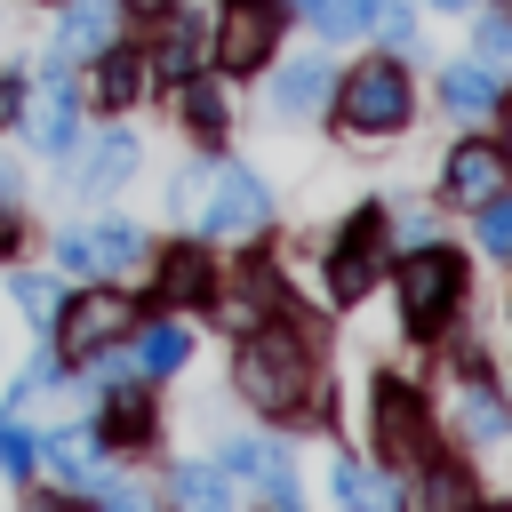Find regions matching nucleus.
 Listing matches in <instances>:
<instances>
[{
	"mask_svg": "<svg viewBox=\"0 0 512 512\" xmlns=\"http://www.w3.org/2000/svg\"><path fill=\"white\" fill-rule=\"evenodd\" d=\"M232 384L264 408V416H312L320 408V384H312V352L288 336V328H256L232 360Z\"/></svg>",
	"mask_w": 512,
	"mask_h": 512,
	"instance_id": "nucleus-1",
	"label": "nucleus"
},
{
	"mask_svg": "<svg viewBox=\"0 0 512 512\" xmlns=\"http://www.w3.org/2000/svg\"><path fill=\"white\" fill-rule=\"evenodd\" d=\"M408 72L392 64V56H368V64H352V80L336 88V120L352 128V136H392V128H408Z\"/></svg>",
	"mask_w": 512,
	"mask_h": 512,
	"instance_id": "nucleus-2",
	"label": "nucleus"
},
{
	"mask_svg": "<svg viewBox=\"0 0 512 512\" xmlns=\"http://www.w3.org/2000/svg\"><path fill=\"white\" fill-rule=\"evenodd\" d=\"M456 296H464V256L424 240V248L400 264V312H408V328H440Z\"/></svg>",
	"mask_w": 512,
	"mask_h": 512,
	"instance_id": "nucleus-3",
	"label": "nucleus"
},
{
	"mask_svg": "<svg viewBox=\"0 0 512 512\" xmlns=\"http://www.w3.org/2000/svg\"><path fill=\"white\" fill-rule=\"evenodd\" d=\"M280 24H288V0H224V24H216V64H224V72H256V64H272Z\"/></svg>",
	"mask_w": 512,
	"mask_h": 512,
	"instance_id": "nucleus-4",
	"label": "nucleus"
},
{
	"mask_svg": "<svg viewBox=\"0 0 512 512\" xmlns=\"http://www.w3.org/2000/svg\"><path fill=\"white\" fill-rule=\"evenodd\" d=\"M376 456H384V464H424V456H432L424 400H416V384H400V376L376 384Z\"/></svg>",
	"mask_w": 512,
	"mask_h": 512,
	"instance_id": "nucleus-5",
	"label": "nucleus"
},
{
	"mask_svg": "<svg viewBox=\"0 0 512 512\" xmlns=\"http://www.w3.org/2000/svg\"><path fill=\"white\" fill-rule=\"evenodd\" d=\"M376 272H384V216L360 208V216L336 232V248H328V288H336L344 304H360V296L376 288Z\"/></svg>",
	"mask_w": 512,
	"mask_h": 512,
	"instance_id": "nucleus-6",
	"label": "nucleus"
},
{
	"mask_svg": "<svg viewBox=\"0 0 512 512\" xmlns=\"http://www.w3.org/2000/svg\"><path fill=\"white\" fill-rule=\"evenodd\" d=\"M128 328H136V304L112 296V288H96V296H80V304L56 312V344H64V360H88L96 344H112V336H128Z\"/></svg>",
	"mask_w": 512,
	"mask_h": 512,
	"instance_id": "nucleus-7",
	"label": "nucleus"
},
{
	"mask_svg": "<svg viewBox=\"0 0 512 512\" xmlns=\"http://www.w3.org/2000/svg\"><path fill=\"white\" fill-rule=\"evenodd\" d=\"M56 256H64V272H128V264L144 256V232H136V224L64 232V240H56Z\"/></svg>",
	"mask_w": 512,
	"mask_h": 512,
	"instance_id": "nucleus-8",
	"label": "nucleus"
},
{
	"mask_svg": "<svg viewBox=\"0 0 512 512\" xmlns=\"http://www.w3.org/2000/svg\"><path fill=\"white\" fill-rule=\"evenodd\" d=\"M264 216H272V200H264V184H256L248 168H224L216 192H208V208H200L208 232H256Z\"/></svg>",
	"mask_w": 512,
	"mask_h": 512,
	"instance_id": "nucleus-9",
	"label": "nucleus"
},
{
	"mask_svg": "<svg viewBox=\"0 0 512 512\" xmlns=\"http://www.w3.org/2000/svg\"><path fill=\"white\" fill-rule=\"evenodd\" d=\"M72 136H80V96H72V64H56L40 80V104H32V144L40 152H72Z\"/></svg>",
	"mask_w": 512,
	"mask_h": 512,
	"instance_id": "nucleus-10",
	"label": "nucleus"
},
{
	"mask_svg": "<svg viewBox=\"0 0 512 512\" xmlns=\"http://www.w3.org/2000/svg\"><path fill=\"white\" fill-rule=\"evenodd\" d=\"M504 176H512L504 144H480V136H472V144L448 152V200H472V208H480L488 192H504Z\"/></svg>",
	"mask_w": 512,
	"mask_h": 512,
	"instance_id": "nucleus-11",
	"label": "nucleus"
},
{
	"mask_svg": "<svg viewBox=\"0 0 512 512\" xmlns=\"http://www.w3.org/2000/svg\"><path fill=\"white\" fill-rule=\"evenodd\" d=\"M224 472L256 480L272 504H296V472H288V456H280L272 440H224Z\"/></svg>",
	"mask_w": 512,
	"mask_h": 512,
	"instance_id": "nucleus-12",
	"label": "nucleus"
},
{
	"mask_svg": "<svg viewBox=\"0 0 512 512\" xmlns=\"http://www.w3.org/2000/svg\"><path fill=\"white\" fill-rule=\"evenodd\" d=\"M208 288H216L208 248H160V296H168V304H200Z\"/></svg>",
	"mask_w": 512,
	"mask_h": 512,
	"instance_id": "nucleus-13",
	"label": "nucleus"
},
{
	"mask_svg": "<svg viewBox=\"0 0 512 512\" xmlns=\"http://www.w3.org/2000/svg\"><path fill=\"white\" fill-rule=\"evenodd\" d=\"M144 80H152V64H144L136 48H104V56H96V104H112V112H120V104H136V96H144Z\"/></svg>",
	"mask_w": 512,
	"mask_h": 512,
	"instance_id": "nucleus-14",
	"label": "nucleus"
},
{
	"mask_svg": "<svg viewBox=\"0 0 512 512\" xmlns=\"http://www.w3.org/2000/svg\"><path fill=\"white\" fill-rule=\"evenodd\" d=\"M320 96H328V64L320 56H296V64L272 72V112H320Z\"/></svg>",
	"mask_w": 512,
	"mask_h": 512,
	"instance_id": "nucleus-15",
	"label": "nucleus"
},
{
	"mask_svg": "<svg viewBox=\"0 0 512 512\" xmlns=\"http://www.w3.org/2000/svg\"><path fill=\"white\" fill-rule=\"evenodd\" d=\"M104 32H112V0H72V16L56 32V64H80L88 48H104Z\"/></svg>",
	"mask_w": 512,
	"mask_h": 512,
	"instance_id": "nucleus-16",
	"label": "nucleus"
},
{
	"mask_svg": "<svg viewBox=\"0 0 512 512\" xmlns=\"http://www.w3.org/2000/svg\"><path fill=\"white\" fill-rule=\"evenodd\" d=\"M440 104L448 112H496V72L488 64H448L440 72Z\"/></svg>",
	"mask_w": 512,
	"mask_h": 512,
	"instance_id": "nucleus-17",
	"label": "nucleus"
},
{
	"mask_svg": "<svg viewBox=\"0 0 512 512\" xmlns=\"http://www.w3.org/2000/svg\"><path fill=\"white\" fill-rule=\"evenodd\" d=\"M192 56H200V24L192 16H168L160 24V40H152V56L144 64H160L168 80H192Z\"/></svg>",
	"mask_w": 512,
	"mask_h": 512,
	"instance_id": "nucleus-18",
	"label": "nucleus"
},
{
	"mask_svg": "<svg viewBox=\"0 0 512 512\" xmlns=\"http://www.w3.org/2000/svg\"><path fill=\"white\" fill-rule=\"evenodd\" d=\"M128 168H136V144H128V136H120V128H104V136H96V152H88V168H80V176H88V192H112V184H120V176H128Z\"/></svg>",
	"mask_w": 512,
	"mask_h": 512,
	"instance_id": "nucleus-19",
	"label": "nucleus"
},
{
	"mask_svg": "<svg viewBox=\"0 0 512 512\" xmlns=\"http://www.w3.org/2000/svg\"><path fill=\"white\" fill-rule=\"evenodd\" d=\"M368 8H376V0H304L312 32H328V40H352V32H368Z\"/></svg>",
	"mask_w": 512,
	"mask_h": 512,
	"instance_id": "nucleus-20",
	"label": "nucleus"
},
{
	"mask_svg": "<svg viewBox=\"0 0 512 512\" xmlns=\"http://www.w3.org/2000/svg\"><path fill=\"white\" fill-rule=\"evenodd\" d=\"M104 416H112V432H120V440H144V424H152V400H144V384H112Z\"/></svg>",
	"mask_w": 512,
	"mask_h": 512,
	"instance_id": "nucleus-21",
	"label": "nucleus"
},
{
	"mask_svg": "<svg viewBox=\"0 0 512 512\" xmlns=\"http://www.w3.org/2000/svg\"><path fill=\"white\" fill-rule=\"evenodd\" d=\"M184 120H192V136H224V96H216V80H184Z\"/></svg>",
	"mask_w": 512,
	"mask_h": 512,
	"instance_id": "nucleus-22",
	"label": "nucleus"
},
{
	"mask_svg": "<svg viewBox=\"0 0 512 512\" xmlns=\"http://www.w3.org/2000/svg\"><path fill=\"white\" fill-rule=\"evenodd\" d=\"M40 456H48V464H56L72 488H96V472H104V464L88 456V440H40Z\"/></svg>",
	"mask_w": 512,
	"mask_h": 512,
	"instance_id": "nucleus-23",
	"label": "nucleus"
},
{
	"mask_svg": "<svg viewBox=\"0 0 512 512\" xmlns=\"http://www.w3.org/2000/svg\"><path fill=\"white\" fill-rule=\"evenodd\" d=\"M480 248L512 264V192H488L480 200Z\"/></svg>",
	"mask_w": 512,
	"mask_h": 512,
	"instance_id": "nucleus-24",
	"label": "nucleus"
},
{
	"mask_svg": "<svg viewBox=\"0 0 512 512\" xmlns=\"http://www.w3.org/2000/svg\"><path fill=\"white\" fill-rule=\"evenodd\" d=\"M8 296H16L32 320H56V312H64V296H56V280H48V272H16V280H8Z\"/></svg>",
	"mask_w": 512,
	"mask_h": 512,
	"instance_id": "nucleus-25",
	"label": "nucleus"
},
{
	"mask_svg": "<svg viewBox=\"0 0 512 512\" xmlns=\"http://www.w3.org/2000/svg\"><path fill=\"white\" fill-rule=\"evenodd\" d=\"M464 432H480V440H496V432H512V408L488 392V384H472V400H464Z\"/></svg>",
	"mask_w": 512,
	"mask_h": 512,
	"instance_id": "nucleus-26",
	"label": "nucleus"
},
{
	"mask_svg": "<svg viewBox=\"0 0 512 512\" xmlns=\"http://www.w3.org/2000/svg\"><path fill=\"white\" fill-rule=\"evenodd\" d=\"M176 496L200 504V512H216V504H224V472H208V464H176Z\"/></svg>",
	"mask_w": 512,
	"mask_h": 512,
	"instance_id": "nucleus-27",
	"label": "nucleus"
},
{
	"mask_svg": "<svg viewBox=\"0 0 512 512\" xmlns=\"http://www.w3.org/2000/svg\"><path fill=\"white\" fill-rule=\"evenodd\" d=\"M480 488H472V472H456V464H432L424 472V504H472Z\"/></svg>",
	"mask_w": 512,
	"mask_h": 512,
	"instance_id": "nucleus-28",
	"label": "nucleus"
},
{
	"mask_svg": "<svg viewBox=\"0 0 512 512\" xmlns=\"http://www.w3.org/2000/svg\"><path fill=\"white\" fill-rule=\"evenodd\" d=\"M0 464H8L16 480H32V464H40V432H16V424L0 416Z\"/></svg>",
	"mask_w": 512,
	"mask_h": 512,
	"instance_id": "nucleus-29",
	"label": "nucleus"
},
{
	"mask_svg": "<svg viewBox=\"0 0 512 512\" xmlns=\"http://www.w3.org/2000/svg\"><path fill=\"white\" fill-rule=\"evenodd\" d=\"M336 496L344 504H392V480H368L360 464H336Z\"/></svg>",
	"mask_w": 512,
	"mask_h": 512,
	"instance_id": "nucleus-30",
	"label": "nucleus"
},
{
	"mask_svg": "<svg viewBox=\"0 0 512 512\" xmlns=\"http://www.w3.org/2000/svg\"><path fill=\"white\" fill-rule=\"evenodd\" d=\"M144 368H152V376L184 368V328H152V336H144Z\"/></svg>",
	"mask_w": 512,
	"mask_h": 512,
	"instance_id": "nucleus-31",
	"label": "nucleus"
},
{
	"mask_svg": "<svg viewBox=\"0 0 512 512\" xmlns=\"http://www.w3.org/2000/svg\"><path fill=\"white\" fill-rule=\"evenodd\" d=\"M368 24H376V32H384V40H392V48H400V40H408V32H416V24H408V8H400V0H376V8H368Z\"/></svg>",
	"mask_w": 512,
	"mask_h": 512,
	"instance_id": "nucleus-32",
	"label": "nucleus"
},
{
	"mask_svg": "<svg viewBox=\"0 0 512 512\" xmlns=\"http://www.w3.org/2000/svg\"><path fill=\"white\" fill-rule=\"evenodd\" d=\"M480 56H512V16H488L480 24Z\"/></svg>",
	"mask_w": 512,
	"mask_h": 512,
	"instance_id": "nucleus-33",
	"label": "nucleus"
},
{
	"mask_svg": "<svg viewBox=\"0 0 512 512\" xmlns=\"http://www.w3.org/2000/svg\"><path fill=\"white\" fill-rule=\"evenodd\" d=\"M16 104H24V88H16V80H8V72H0V128H8V120H16Z\"/></svg>",
	"mask_w": 512,
	"mask_h": 512,
	"instance_id": "nucleus-34",
	"label": "nucleus"
},
{
	"mask_svg": "<svg viewBox=\"0 0 512 512\" xmlns=\"http://www.w3.org/2000/svg\"><path fill=\"white\" fill-rule=\"evenodd\" d=\"M504 160H512V104H504Z\"/></svg>",
	"mask_w": 512,
	"mask_h": 512,
	"instance_id": "nucleus-35",
	"label": "nucleus"
},
{
	"mask_svg": "<svg viewBox=\"0 0 512 512\" xmlns=\"http://www.w3.org/2000/svg\"><path fill=\"white\" fill-rule=\"evenodd\" d=\"M432 8H472V0H432Z\"/></svg>",
	"mask_w": 512,
	"mask_h": 512,
	"instance_id": "nucleus-36",
	"label": "nucleus"
}]
</instances>
